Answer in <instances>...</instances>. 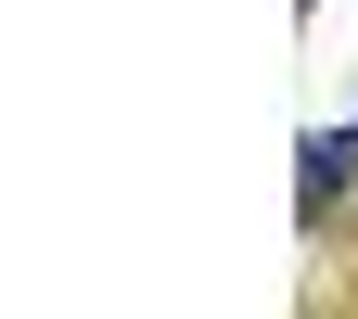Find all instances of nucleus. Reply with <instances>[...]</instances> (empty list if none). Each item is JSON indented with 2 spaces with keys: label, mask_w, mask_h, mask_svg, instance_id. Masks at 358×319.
<instances>
[{
  "label": "nucleus",
  "mask_w": 358,
  "mask_h": 319,
  "mask_svg": "<svg viewBox=\"0 0 358 319\" xmlns=\"http://www.w3.org/2000/svg\"><path fill=\"white\" fill-rule=\"evenodd\" d=\"M358 179V128H320V141H307V205H333Z\"/></svg>",
  "instance_id": "1"
}]
</instances>
